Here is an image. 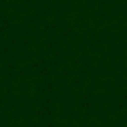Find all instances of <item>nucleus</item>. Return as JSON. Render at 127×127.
<instances>
[]
</instances>
